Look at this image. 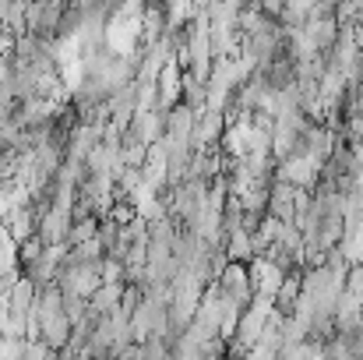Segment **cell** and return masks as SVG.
Instances as JSON below:
<instances>
[{
  "mask_svg": "<svg viewBox=\"0 0 363 360\" xmlns=\"http://www.w3.org/2000/svg\"><path fill=\"white\" fill-rule=\"evenodd\" d=\"M250 286H254V297H268V300H275V293H279V286L286 283V272H279L264 254H257V258H250Z\"/></svg>",
  "mask_w": 363,
  "mask_h": 360,
  "instance_id": "obj_5",
  "label": "cell"
},
{
  "mask_svg": "<svg viewBox=\"0 0 363 360\" xmlns=\"http://www.w3.org/2000/svg\"><path fill=\"white\" fill-rule=\"evenodd\" d=\"M350 7H357V11H363V0H346Z\"/></svg>",
  "mask_w": 363,
  "mask_h": 360,
  "instance_id": "obj_9",
  "label": "cell"
},
{
  "mask_svg": "<svg viewBox=\"0 0 363 360\" xmlns=\"http://www.w3.org/2000/svg\"><path fill=\"white\" fill-rule=\"evenodd\" d=\"M71 227H74V209L46 205V212H43V219H39V234H35V237L43 240V244H67Z\"/></svg>",
  "mask_w": 363,
  "mask_h": 360,
  "instance_id": "obj_3",
  "label": "cell"
},
{
  "mask_svg": "<svg viewBox=\"0 0 363 360\" xmlns=\"http://www.w3.org/2000/svg\"><path fill=\"white\" fill-rule=\"evenodd\" d=\"M180 103H187L191 110H205V78L184 71V92H180Z\"/></svg>",
  "mask_w": 363,
  "mask_h": 360,
  "instance_id": "obj_8",
  "label": "cell"
},
{
  "mask_svg": "<svg viewBox=\"0 0 363 360\" xmlns=\"http://www.w3.org/2000/svg\"><path fill=\"white\" fill-rule=\"evenodd\" d=\"M123 293H127V286H123V283H103V286L89 297V311H92L96 318H106V315L121 311Z\"/></svg>",
  "mask_w": 363,
  "mask_h": 360,
  "instance_id": "obj_7",
  "label": "cell"
},
{
  "mask_svg": "<svg viewBox=\"0 0 363 360\" xmlns=\"http://www.w3.org/2000/svg\"><path fill=\"white\" fill-rule=\"evenodd\" d=\"M296 198H300V187L275 177L268 184V216L279 219V223H293L296 219Z\"/></svg>",
  "mask_w": 363,
  "mask_h": 360,
  "instance_id": "obj_4",
  "label": "cell"
},
{
  "mask_svg": "<svg viewBox=\"0 0 363 360\" xmlns=\"http://www.w3.org/2000/svg\"><path fill=\"white\" fill-rule=\"evenodd\" d=\"M212 286H216V293H219L226 304H233L237 311H247V307L254 304V286H250V268H247V261H226V268L219 272V279H216Z\"/></svg>",
  "mask_w": 363,
  "mask_h": 360,
  "instance_id": "obj_1",
  "label": "cell"
},
{
  "mask_svg": "<svg viewBox=\"0 0 363 360\" xmlns=\"http://www.w3.org/2000/svg\"><path fill=\"white\" fill-rule=\"evenodd\" d=\"M226 127H230V120H226L223 110H212V107L198 110V124H194V148H216V145L223 141Z\"/></svg>",
  "mask_w": 363,
  "mask_h": 360,
  "instance_id": "obj_6",
  "label": "cell"
},
{
  "mask_svg": "<svg viewBox=\"0 0 363 360\" xmlns=\"http://www.w3.org/2000/svg\"><path fill=\"white\" fill-rule=\"evenodd\" d=\"M166 114L169 110H162V107H148V110H138L134 120H130V127H127V134L130 138H138L141 145H159L162 138H166Z\"/></svg>",
  "mask_w": 363,
  "mask_h": 360,
  "instance_id": "obj_2",
  "label": "cell"
}]
</instances>
